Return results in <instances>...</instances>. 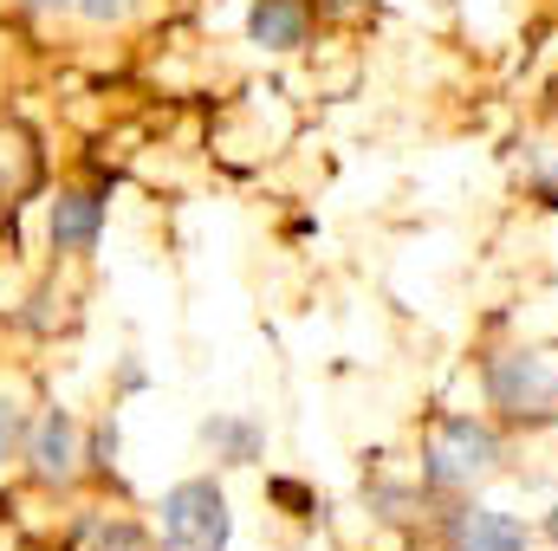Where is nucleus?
Instances as JSON below:
<instances>
[{
    "label": "nucleus",
    "instance_id": "6",
    "mask_svg": "<svg viewBox=\"0 0 558 551\" xmlns=\"http://www.w3.org/2000/svg\"><path fill=\"white\" fill-rule=\"evenodd\" d=\"M46 234H52V254H92L98 234H105V201L92 188H59L52 195V215H46Z\"/></svg>",
    "mask_w": 558,
    "mask_h": 551
},
{
    "label": "nucleus",
    "instance_id": "2",
    "mask_svg": "<svg viewBox=\"0 0 558 551\" xmlns=\"http://www.w3.org/2000/svg\"><path fill=\"white\" fill-rule=\"evenodd\" d=\"M481 396L513 428H546L558 415V357L553 351H533V344L494 351L481 364Z\"/></svg>",
    "mask_w": 558,
    "mask_h": 551
},
{
    "label": "nucleus",
    "instance_id": "5",
    "mask_svg": "<svg viewBox=\"0 0 558 551\" xmlns=\"http://www.w3.org/2000/svg\"><path fill=\"white\" fill-rule=\"evenodd\" d=\"M78 421L72 409H46L33 428H26V467L39 487H72L78 480Z\"/></svg>",
    "mask_w": 558,
    "mask_h": 551
},
{
    "label": "nucleus",
    "instance_id": "9",
    "mask_svg": "<svg viewBox=\"0 0 558 551\" xmlns=\"http://www.w3.org/2000/svg\"><path fill=\"white\" fill-rule=\"evenodd\" d=\"M98 551H156V532H143L137 519H98Z\"/></svg>",
    "mask_w": 558,
    "mask_h": 551
},
{
    "label": "nucleus",
    "instance_id": "4",
    "mask_svg": "<svg viewBox=\"0 0 558 551\" xmlns=\"http://www.w3.org/2000/svg\"><path fill=\"white\" fill-rule=\"evenodd\" d=\"M533 532L526 519L500 513V506H481V500H454L441 513V551H526Z\"/></svg>",
    "mask_w": 558,
    "mask_h": 551
},
{
    "label": "nucleus",
    "instance_id": "11",
    "mask_svg": "<svg viewBox=\"0 0 558 551\" xmlns=\"http://www.w3.org/2000/svg\"><path fill=\"white\" fill-rule=\"evenodd\" d=\"M137 0H78V13L92 20V26H111V20H124Z\"/></svg>",
    "mask_w": 558,
    "mask_h": 551
},
{
    "label": "nucleus",
    "instance_id": "3",
    "mask_svg": "<svg viewBox=\"0 0 558 551\" xmlns=\"http://www.w3.org/2000/svg\"><path fill=\"white\" fill-rule=\"evenodd\" d=\"M228 532H234V513H228L221 480H208V474L175 480L156 506V546L162 551H221Z\"/></svg>",
    "mask_w": 558,
    "mask_h": 551
},
{
    "label": "nucleus",
    "instance_id": "7",
    "mask_svg": "<svg viewBox=\"0 0 558 551\" xmlns=\"http://www.w3.org/2000/svg\"><path fill=\"white\" fill-rule=\"evenodd\" d=\"M312 33V7L305 0H254L247 7V39L260 52H299Z\"/></svg>",
    "mask_w": 558,
    "mask_h": 551
},
{
    "label": "nucleus",
    "instance_id": "13",
    "mask_svg": "<svg viewBox=\"0 0 558 551\" xmlns=\"http://www.w3.org/2000/svg\"><path fill=\"white\" fill-rule=\"evenodd\" d=\"M33 13H65V7H78V0H26Z\"/></svg>",
    "mask_w": 558,
    "mask_h": 551
},
{
    "label": "nucleus",
    "instance_id": "12",
    "mask_svg": "<svg viewBox=\"0 0 558 551\" xmlns=\"http://www.w3.org/2000/svg\"><path fill=\"white\" fill-rule=\"evenodd\" d=\"M267 493H274L279 506H292V513H312V493L299 480H267Z\"/></svg>",
    "mask_w": 558,
    "mask_h": 551
},
{
    "label": "nucleus",
    "instance_id": "14",
    "mask_svg": "<svg viewBox=\"0 0 558 551\" xmlns=\"http://www.w3.org/2000/svg\"><path fill=\"white\" fill-rule=\"evenodd\" d=\"M546 532H553V539H558V506H553V519H546Z\"/></svg>",
    "mask_w": 558,
    "mask_h": 551
},
{
    "label": "nucleus",
    "instance_id": "1",
    "mask_svg": "<svg viewBox=\"0 0 558 551\" xmlns=\"http://www.w3.org/2000/svg\"><path fill=\"white\" fill-rule=\"evenodd\" d=\"M500 461H507V441H500V428H494L487 415H468V409L441 415L435 434L422 441V493L461 500V493H474Z\"/></svg>",
    "mask_w": 558,
    "mask_h": 551
},
{
    "label": "nucleus",
    "instance_id": "8",
    "mask_svg": "<svg viewBox=\"0 0 558 551\" xmlns=\"http://www.w3.org/2000/svg\"><path fill=\"white\" fill-rule=\"evenodd\" d=\"M202 441H208L215 461H228V467H254V461L267 454V428H260L254 415H208V421H202Z\"/></svg>",
    "mask_w": 558,
    "mask_h": 551
},
{
    "label": "nucleus",
    "instance_id": "10",
    "mask_svg": "<svg viewBox=\"0 0 558 551\" xmlns=\"http://www.w3.org/2000/svg\"><path fill=\"white\" fill-rule=\"evenodd\" d=\"M13 448H26V409L0 390V467H7V454Z\"/></svg>",
    "mask_w": 558,
    "mask_h": 551
}]
</instances>
